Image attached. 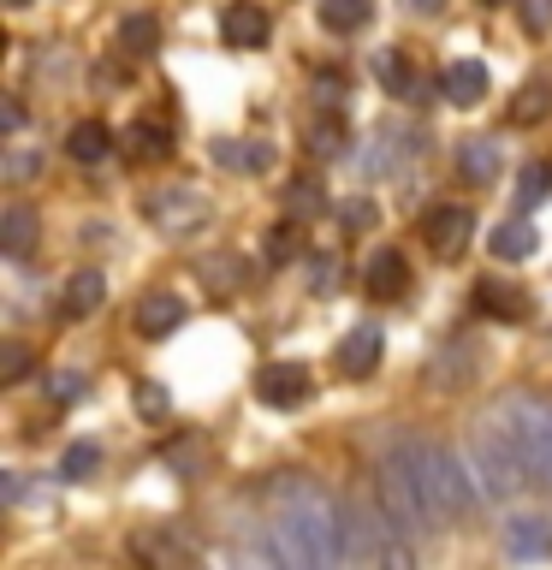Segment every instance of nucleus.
Masks as SVG:
<instances>
[{"label": "nucleus", "mask_w": 552, "mask_h": 570, "mask_svg": "<svg viewBox=\"0 0 552 570\" xmlns=\"http://www.w3.org/2000/svg\"><path fill=\"white\" fill-rule=\"evenodd\" d=\"M381 499L398 529H434L457 523L481 499V488L440 440H398L381 463Z\"/></svg>", "instance_id": "f257e3e1"}, {"label": "nucleus", "mask_w": 552, "mask_h": 570, "mask_svg": "<svg viewBox=\"0 0 552 570\" xmlns=\"http://www.w3.org/2000/svg\"><path fill=\"white\" fill-rule=\"evenodd\" d=\"M267 499H274V517H267V559L274 564H351V511L338 505L327 488L303 475L267 481Z\"/></svg>", "instance_id": "f03ea898"}, {"label": "nucleus", "mask_w": 552, "mask_h": 570, "mask_svg": "<svg viewBox=\"0 0 552 570\" xmlns=\"http://www.w3.org/2000/svg\"><path fill=\"white\" fill-rule=\"evenodd\" d=\"M487 422L511 440L529 481L552 488V399H541V392H505V399H493Z\"/></svg>", "instance_id": "7ed1b4c3"}, {"label": "nucleus", "mask_w": 552, "mask_h": 570, "mask_svg": "<svg viewBox=\"0 0 552 570\" xmlns=\"http://www.w3.org/2000/svg\"><path fill=\"white\" fill-rule=\"evenodd\" d=\"M470 475H475V488L481 499H511L516 488H523V458L511 452V440L499 434V428H475V440H470Z\"/></svg>", "instance_id": "20e7f679"}, {"label": "nucleus", "mask_w": 552, "mask_h": 570, "mask_svg": "<svg viewBox=\"0 0 552 570\" xmlns=\"http://www.w3.org/2000/svg\"><path fill=\"white\" fill-rule=\"evenodd\" d=\"M142 220L155 232H167V238H190V232L208 220V196L196 185H160L149 203H142Z\"/></svg>", "instance_id": "39448f33"}, {"label": "nucleus", "mask_w": 552, "mask_h": 570, "mask_svg": "<svg viewBox=\"0 0 552 570\" xmlns=\"http://www.w3.org/2000/svg\"><path fill=\"white\" fill-rule=\"evenodd\" d=\"M392 511H351V564H410V547L392 541Z\"/></svg>", "instance_id": "423d86ee"}, {"label": "nucleus", "mask_w": 552, "mask_h": 570, "mask_svg": "<svg viewBox=\"0 0 552 570\" xmlns=\"http://www.w3.org/2000/svg\"><path fill=\"white\" fill-rule=\"evenodd\" d=\"M422 238H427V249H434L440 262H452V256H463V244L475 238V214L470 208H427L422 214Z\"/></svg>", "instance_id": "0eeeda50"}, {"label": "nucleus", "mask_w": 552, "mask_h": 570, "mask_svg": "<svg viewBox=\"0 0 552 570\" xmlns=\"http://www.w3.org/2000/svg\"><path fill=\"white\" fill-rule=\"evenodd\" d=\"M309 368L303 363H267L262 374H256V399L267 404V410H297L303 399H309Z\"/></svg>", "instance_id": "6e6552de"}, {"label": "nucleus", "mask_w": 552, "mask_h": 570, "mask_svg": "<svg viewBox=\"0 0 552 570\" xmlns=\"http://www.w3.org/2000/svg\"><path fill=\"white\" fill-rule=\"evenodd\" d=\"M381 351H386V333L374 327V321H356V327L338 338V368H345L351 381H363V374L381 368Z\"/></svg>", "instance_id": "1a4fd4ad"}, {"label": "nucleus", "mask_w": 552, "mask_h": 570, "mask_svg": "<svg viewBox=\"0 0 552 570\" xmlns=\"http://www.w3.org/2000/svg\"><path fill=\"white\" fill-rule=\"evenodd\" d=\"M499 547H505V559H552V523L546 517H511L499 529Z\"/></svg>", "instance_id": "9d476101"}, {"label": "nucleus", "mask_w": 552, "mask_h": 570, "mask_svg": "<svg viewBox=\"0 0 552 570\" xmlns=\"http://www.w3.org/2000/svg\"><path fill=\"white\" fill-rule=\"evenodd\" d=\"M220 36L231 48H267V12L256 0H238V7L220 12Z\"/></svg>", "instance_id": "9b49d317"}, {"label": "nucleus", "mask_w": 552, "mask_h": 570, "mask_svg": "<svg viewBox=\"0 0 552 570\" xmlns=\"http://www.w3.org/2000/svg\"><path fill=\"white\" fill-rule=\"evenodd\" d=\"M475 309L493 315V321H523L529 315V292L523 285H505V279H475Z\"/></svg>", "instance_id": "f8f14e48"}, {"label": "nucleus", "mask_w": 552, "mask_h": 570, "mask_svg": "<svg viewBox=\"0 0 552 570\" xmlns=\"http://www.w3.org/2000/svg\"><path fill=\"white\" fill-rule=\"evenodd\" d=\"M178 327H185V303H178L172 292H149L137 303V333L142 338H167Z\"/></svg>", "instance_id": "ddd939ff"}, {"label": "nucleus", "mask_w": 552, "mask_h": 570, "mask_svg": "<svg viewBox=\"0 0 552 570\" xmlns=\"http://www.w3.org/2000/svg\"><path fill=\"white\" fill-rule=\"evenodd\" d=\"M363 279H368V297H404V285H410V262L398 256V249H374L368 267H363Z\"/></svg>", "instance_id": "4468645a"}, {"label": "nucleus", "mask_w": 552, "mask_h": 570, "mask_svg": "<svg viewBox=\"0 0 552 570\" xmlns=\"http://www.w3.org/2000/svg\"><path fill=\"white\" fill-rule=\"evenodd\" d=\"M36 232H42V220H36L30 203H12L7 214H0V249H7L12 262H24L36 249Z\"/></svg>", "instance_id": "2eb2a0df"}, {"label": "nucleus", "mask_w": 552, "mask_h": 570, "mask_svg": "<svg viewBox=\"0 0 552 570\" xmlns=\"http://www.w3.org/2000/svg\"><path fill=\"white\" fill-rule=\"evenodd\" d=\"M445 101L452 107H475L481 96H487V66H475V60H452L445 66Z\"/></svg>", "instance_id": "dca6fc26"}, {"label": "nucleus", "mask_w": 552, "mask_h": 570, "mask_svg": "<svg viewBox=\"0 0 552 570\" xmlns=\"http://www.w3.org/2000/svg\"><path fill=\"white\" fill-rule=\"evenodd\" d=\"M546 114H552V66H534V78L523 83V96H516L511 119H516V125H541Z\"/></svg>", "instance_id": "f3484780"}, {"label": "nucleus", "mask_w": 552, "mask_h": 570, "mask_svg": "<svg viewBox=\"0 0 552 570\" xmlns=\"http://www.w3.org/2000/svg\"><path fill=\"white\" fill-rule=\"evenodd\" d=\"M457 173L470 178V185H493L499 178V142H487V137L457 142Z\"/></svg>", "instance_id": "a211bd4d"}, {"label": "nucleus", "mask_w": 552, "mask_h": 570, "mask_svg": "<svg viewBox=\"0 0 552 570\" xmlns=\"http://www.w3.org/2000/svg\"><path fill=\"white\" fill-rule=\"evenodd\" d=\"M534 244H541V232H534L529 220H505V226H493V238H487V249L499 262H529Z\"/></svg>", "instance_id": "6ab92c4d"}, {"label": "nucleus", "mask_w": 552, "mask_h": 570, "mask_svg": "<svg viewBox=\"0 0 552 570\" xmlns=\"http://www.w3.org/2000/svg\"><path fill=\"white\" fill-rule=\"evenodd\" d=\"M66 155H71V160H83V167H89V160H107V155H114V131H107L101 119H83V125H71V137H66Z\"/></svg>", "instance_id": "aec40b11"}, {"label": "nucleus", "mask_w": 552, "mask_h": 570, "mask_svg": "<svg viewBox=\"0 0 552 570\" xmlns=\"http://www.w3.org/2000/svg\"><path fill=\"white\" fill-rule=\"evenodd\" d=\"M125 155H131L137 167H142V160H167V155H172V137H167V125H155V119H137L131 131H125Z\"/></svg>", "instance_id": "412c9836"}, {"label": "nucleus", "mask_w": 552, "mask_h": 570, "mask_svg": "<svg viewBox=\"0 0 552 570\" xmlns=\"http://www.w3.org/2000/svg\"><path fill=\"white\" fill-rule=\"evenodd\" d=\"M101 303H107V279L96 274V267H83V274H71V285H66V315H71V321L96 315Z\"/></svg>", "instance_id": "4be33fe9"}, {"label": "nucleus", "mask_w": 552, "mask_h": 570, "mask_svg": "<svg viewBox=\"0 0 552 570\" xmlns=\"http://www.w3.org/2000/svg\"><path fill=\"white\" fill-rule=\"evenodd\" d=\"M196 274H203V285L214 297H231L244 285V262L238 256H203V262H196Z\"/></svg>", "instance_id": "5701e85b"}, {"label": "nucleus", "mask_w": 552, "mask_h": 570, "mask_svg": "<svg viewBox=\"0 0 552 570\" xmlns=\"http://www.w3.org/2000/svg\"><path fill=\"white\" fill-rule=\"evenodd\" d=\"M119 48L125 53H155L160 48V18H149V12H131V18H119Z\"/></svg>", "instance_id": "b1692460"}, {"label": "nucleus", "mask_w": 552, "mask_h": 570, "mask_svg": "<svg viewBox=\"0 0 552 570\" xmlns=\"http://www.w3.org/2000/svg\"><path fill=\"white\" fill-rule=\"evenodd\" d=\"M374 78H381L392 96L422 101V96H416V78H410V66H404V53H398V48H381V53H374Z\"/></svg>", "instance_id": "393cba45"}, {"label": "nucleus", "mask_w": 552, "mask_h": 570, "mask_svg": "<svg viewBox=\"0 0 552 570\" xmlns=\"http://www.w3.org/2000/svg\"><path fill=\"white\" fill-rule=\"evenodd\" d=\"M368 0H321V24H327L333 36H351V30H363L368 24Z\"/></svg>", "instance_id": "a878e982"}, {"label": "nucleus", "mask_w": 552, "mask_h": 570, "mask_svg": "<svg viewBox=\"0 0 552 570\" xmlns=\"http://www.w3.org/2000/svg\"><path fill=\"white\" fill-rule=\"evenodd\" d=\"M552 196V167L546 160H529L523 173H516V208H541Z\"/></svg>", "instance_id": "bb28decb"}, {"label": "nucleus", "mask_w": 552, "mask_h": 570, "mask_svg": "<svg viewBox=\"0 0 552 570\" xmlns=\"http://www.w3.org/2000/svg\"><path fill=\"white\" fill-rule=\"evenodd\" d=\"M285 208H292L297 220H315V214H327V196H321L315 178H292V185H285Z\"/></svg>", "instance_id": "cd10ccee"}, {"label": "nucleus", "mask_w": 552, "mask_h": 570, "mask_svg": "<svg viewBox=\"0 0 552 570\" xmlns=\"http://www.w3.org/2000/svg\"><path fill=\"white\" fill-rule=\"evenodd\" d=\"M137 416L142 422H167L172 416V392L160 381H137Z\"/></svg>", "instance_id": "c85d7f7f"}, {"label": "nucleus", "mask_w": 552, "mask_h": 570, "mask_svg": "<svg viewBox=\"0 0 552 570\" xmlns=\"http://www.w3.org/2000/svg\"><path fill=\"white\" fill-rule=\"evenodd\" d=\"M96 470H101V445H96V440H78V445L66 452V463H60L66 481H89Z\"/></svg>", "instance_id": "c756f323"}, {"label": "nucleus", "mask_w": 552, "mask_h": 570, "mask_svg": "<svg viewBox=\"0 0 552 570\" xmlns=\"http://www.w3.org/2000/svg\"><path fill=\"white\" fill-rule=\"evenodd\" d=\"M309 155H345V119H315L309 125Z\"/></svg>", "instance_id": "7c9ffc66"}, {"label": "nucleus", "mask_w": 552, "mask_h": 570, "mask_svg": "<svg viewBox=\"0 0 552 570\" xmlns=\"http://www.w3.org/2000/svg\"><path fill=\"white\" fill-rule=\"evenodd\" d=\"M338 279H345V262H338V256H315V262H309V292H315V297H333Z\"/></svg>", "instance_id": "2f4dec72"}, {"label": "nucleus", "mask_w": 552, "mask_h": 570, "mask_svg": "<svg viewBox=\"0 0 552 570\" xmlns=\"http://www.w3.org/2000/svg\"><path fill=\"white\" fill-rule=\"evenodd\" d=\"M220 167H249V173H262V167H274V149H267V142H249V149H231V142H220Z\"/></svg>", "instance_id": "473e14b6"}, {"label": "nucleus", "mask_w": 552, "mask_h": 570, "mask_svg": "<svg viewBox=\"0 0 552 570\" xmlns=\"http://www.w3.org/2000/svg\"><path fill=\"white\" fill-rule=\"evenodd\" d=\"M297 226L292 220H279V226H267V262H292L297 256Z\"/></svg>", "instance_id": "72a5a7b5"}, {"label": "nucleus", "mask_w": 552, "mask_h": 570, "mask_svg": "<svg viewBox=\"0 0 552 570\" xmlns=\"http://www.w3.org/2000/svg\"><path fill=\"white\" fill-rule=\"evenodd\" d=\"M24 374H30V351L7 345V351H0V381H24Z\"/></svg>", "instance_id": "f704fd0d"}, {"label": "nucleus", "mask_w": 552, "mask_h": 570, "mask_svg": "<svg viewBox=\"0 0 552 570\" xmlns=\"http://www.w3.org/2000/svg\"><path fill=\"white\" fill-rule=\"evenodd\" d=\"M53 399H60V404H78V399H83V374H53Z\"/></svg>", "instance_id": "c9c22d12"}, {"label": "nucleus", "mask_w": 552, "mask_h": 570, "mask_svg": "<svg viewBox=\"0 0 552 570\" xmlns=\"http://www.w3.org/2000/svg\"><path fill=\"white\" fill-rule=\"evenodd\" d=\"M374 220H381V208H374V203H345V226L363 232V226H374Z\"/></svg>", "instance_id": "e433bc0d"}, {"label": "nucleus", "mask_w": 552, "mask_h": 570, "mask_svg": "<svg viewBox=\"0 0 552 570\" xmlns=\"http://www.w3.org/2000/svg\"><path fill=\"white\" fill-rule=\"evenodd\" d=\"M529 7V30H546L552 24V0H523Z\"/></svg>", "instance_id": "4c0bfd02"}, {"label": "nucleus", "mask_w": 552, "mask_h": 570, "mask_svg": "<svg viewBox=\"0 0 552 570\" xmlns=\"http://www.w3.org/2000/svg\"><path fill=\"white\" fill-rule=\"evenodd\" d=\"M0 125H7V131H24V107L7 101V107H0Z\"/></svg>", "instance_id": "58836bf2"}, {"label": "nucleus", "mask_w": 552, "mask_h": 570, "mask_svg": "<svg viewBox=\"0 0 552 570\" xmlns=\"http://www.w3.org/2000/svg\"><path fill=\"white\" fill-rule=\"evenodd\" d=\"M404 7L416 12V18H434V12H445V0H404Z\"/></svg>", "instance_id": "ea45409f"}, {"label": "nucleus", "mask_w": 552, "mask_h": 570, "mask_svg": "<svg viewBox=\"0 0 552 570\" xmlns=\"http://www.w3.org/2000/svg\"><path fill=\"white\" fill-rule=\"evenodd\" d=\"M481 7H511V0H481Z\"/></svg>", "instance_id": "a19ab883"}, {"label": "nucleus", "mask_w": 552, "mask_h": 570, "mask_svg": "<svg viewBox=\"0 0 552 570\" xmlns=\"http://www.w3.org/2000/svg\"><path fill=\"white\" fill-rule=\"evenodd\" d=\"M7 7H12V12H18V7H30V0H7Z\"/></svg>", "instance_id": "79ce46f5"}]
</instances>
